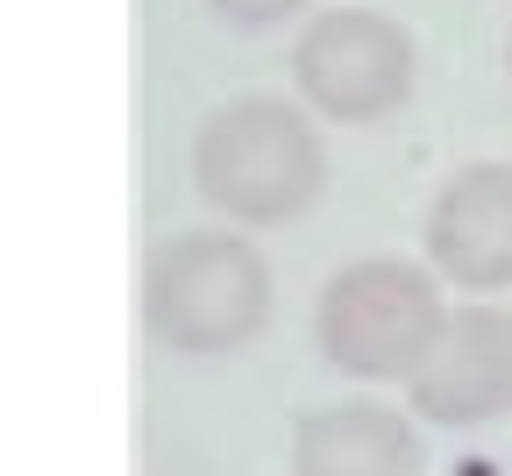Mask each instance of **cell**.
Segmentation results:
<instances>
[{
  "instance_id": "obj_1",
  "label": "cell",
  "mask_w": 512,
  "mask_h": 476,
  "mask_svg": "<svg viewBox=\"0 0 512 476\" xmlns=\"http://www.w3.org/2000/svg\"><path fill=\"white\" fill-rule=\"evenodd\" d=\"M192 185L235 228H278V221H299L328 192V143L292 100L249 93L200 121Z\"/></svg>"
},
{
  "instance_id": "obj_2",
  "label": "cell",
  "mask_w": 512,
  "mask_h": 476,
  "mask_svg": "<svg viewBox=\"0 0 512 476\" xmlns=\"http://www.w3.org/2000/svg\"><path fill=\"white\" fill-rule=\"evenodd\" d=\"M271 320V263L249 235L192 228L143 263V327L171 356H235Z\"/></svg>"
},
{
  "instance_id": "obj_3",
  "label": "cell",
  "mask_w": 512,
  "mask_h": 476,
  "mask_svg": "<svg viewBox=\"0 0 512 476\" xmlns=\"http://www.w3.org/2000/svg\"><path fill=\"white\" fill-rule=\"evenodd\" d=\"M441 285L434 270L406 263V256H363V263H342L328 285H320V306H313V342L335 370L349 377H399L420 363L427 334L441 327Z\"/></svg>"
},
{
  "instance_id": "obj_4",
  "label": "cell",
  "mask_w": 512,
  "mask_h": 476,
  "mask_svg": "<svg viewBox=\"0 0 512 476\" xmlns=\"http://www.w3.org/2000/svg\"><path fill=\"white\" fill-rule=\"evenodd\" d=\"M413 64L420 57H413L406 22L377 8H320L292 43L299 100L342 128H370L384 114H399L413 100Z\"/></svg>"
},
{
  "instance_id": "obj_5",
  "label": "cell",
  "mask_w": 512,
  "mask_h": 476,
  "mask_svg": "<svg viewBox=\"0 0 512 476\" xmlns=\"http://www.w3.org/2000/svg\"><path fill=\"white\" fill-rule=\"evenodd\" d=\"M406 398L434 427H484L512 413V313L491 299L448 306L406 370Z\"/></svg>"
},
{
  "instance_id": "obj_6",
  "label": "cell",
  "mask_w": 512,
  "mask_h": 476,
  "mask_svg": "<svg viewBox=\"0 0 512 476\" xmlns=\"http://www.w3.org/2000/svg\"><path fill=\"white\" fill-rule=\"evenodd\" d=\"M427 263L456 292H512V164H463L434 192Z\"/></svg>"
},
{
  "instance_id": "obj_7",
  "label": "cell",
  "mask_w": 512,
  "mask_h": 476,
  "mask_svg": "<svg viewBox=\"0 0 512 476\" xmlns=\"http://www.w3.org/2000/svg\"><path fill=\"white\" fill-rule=\"evenodd\" d=\"M292 476H427V441L392 405H306L292 413Z\"/></svg>"
},
{
  "instance_id": "obj_8",
  "label": "cell",
  "mask_w": 512,
  "mask_h": 476,
  "mask_svg": "<svg viewBox=\"0 0 512 476\" xmlns=\"http://www.w3.org/2000/svg\"><path fill=\"white\" fill-rule=\"evenodd\" d=\"M207 8L228 22V29H278V22H292L306 0H207Z\"/></svg>"
},
{
  "instance_id": "obj_9",
  "label": "cell",
  "mask_w": 512,
  "mask_h": 476,
  "mask_svg": "<svg viewBox=\"0 0 512 476\" xmlns=\"http://www.w3.org/2000/svg\"><path fill=\"white\" fill-rule=\"evenodd\" d=\"M505 64H512V36H505Z\"/></svg>"
}]
</instances>
